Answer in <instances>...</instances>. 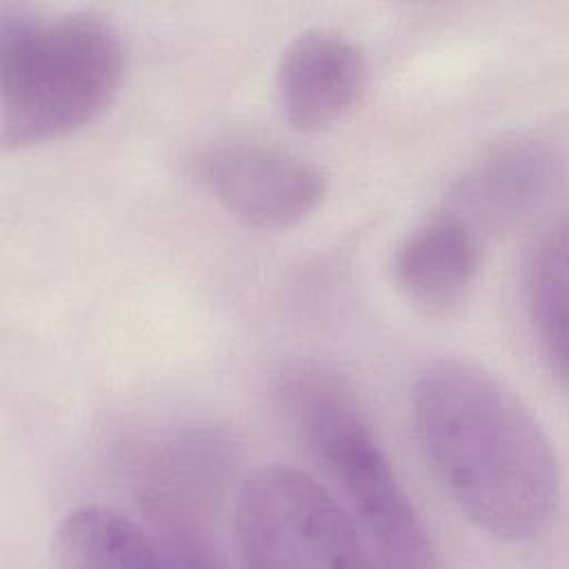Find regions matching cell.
Masks as SVG:
<instances>
[{
	"label": "cell",
	"mask_w": 569,
	"mask_h": 569,
	"mask_svg": "<svg viewBox=\"0 0 569 569\" xmlns=\"http://www.w3.org/2000/svg\"><path fill=\"white\" fill-rule=\"evenodd\" d=\"M411 422L433 476L480 531L531 542L551 527L562 498L556 449L491 371L456 358L429 365L411 391Z\"/></svg>",
	"instance_id": "cell-1"
},
{
	"label": "cell",
	"mask_w": 569,
	"mask_h": 569,
	"mask_svg": "<svg viewBox=\"0 0 569 569\" xmlns=\"http://www.w3.org/2000/svg\"><path fill=\"white\" fill-rule=\"evenodd\" d=\"M127 73L120 29L100 11L0 9V140L29 149L96 122Z\"/></svg>",
	"instance_id": "cell-2"
},
{
	"label": "cell",
	"mask_w": 569,
	"mask_h": 569,
	"mask_svg": "<svg viewBox=\"0 0 569 569\" xmlns=\"http://www.w3.org/2000/svg\"><path fill=\"white\" fill-rule=\"evenodd\" d=\"M289 405L311 451L347 498L376 562L402 569L440 565L425 520L353 398L338 382L309 373L291 380Z\"/></svg>",
	"instance_id": "cell-3"
},
{
	"label": "cell",
	"mask_w": 569,
	"mask_h": 569,
	"mask_svg": "<svg viewBox=\"0 0 569 569\" xmlns=\"http://www.w3.org/2000/svg\"><path fill=\"white\" fill-rule=\"evenodd\" d=\"M233 538L247 567L333 569L378 565L349 509L287 465L251 471L233 502Z\"/></svg>",
	"instance_id": "cell-4"
},
{
	"label": "cell",
	"mask_w": 569,
	"mask_h": 569,
	"mask_svg": "<svg viewBox=\"0 0 569 569\" xmlns=\"http://www.w3.org/2000/svg\"><path fill=\"white\" fill-rule=\"evenodd\" d=\"M200 184L236 220L262 231L291 229L325 200L329 182L311 160L262 142L209 147L196 164Z\"/></svg>",
	"instance_id": "cell-5"
},
{
	"label": "cell",
	"mask_w": 569,
	"mask_h": 569,
	"mask_svg": "<svg viewBox=\"0 0 569 569\" xmlns=\"http://www.w3.org/2000/svg\"><path fill=\"white\" fill-rule=\"evenodd\" d=\"M562 158L540 138H513L480 156L453 182L445 207L460 213L482 238L531 218L553 196Z\"/></svg>",
	"instance_id": "cell-6"
},
{
	"label": "cell",
	"mask_w": 569,
	"mask_h": 569,
	"mask_svg": "<svg viewBox=\"0 0 569 569\" xmlns=\"http://www.w3.org/2000/svg\"><path fill=\"white\" fill-rule=\"evenodd\" d=\"M367 84V56L347 33L313 27L280 53L276 89L282 118L298 133H318L342 120Z\"/></svg>",
	"instance_id": "cell-7"
},
{
	"label": "cell",
	"mask_w": 569,
	"mask_h": 569,
	"mask_svg": "<svg viewBox=\"0 0 569 569\" xmlns=\"http://www.w3.org/2000/svg\"><path fill=\"white\" fill-rule=\"evenodd\" d=\"M482 262V236L453 209L418 222L393 253V282L418 311L449 316L469 296Z\"/></svg>",
	"instance_id": "cell-8"
},
{
	"label": "cell",
	"mask_w": 569,
	"mask_h": 569,
	"mask_svg": "<svg viewBox=\"0 0 569 569\" xmlns=\"http://www.w3.org/2000/svg\"><path fill=\"white\" fill-rule=\"evenodd\" d=\"M51 562L62 569L187 567L162 533L102 505L76 507L58 522Z\"/></svg>",
	"instance_id": "cell-9"
},
{
	"label": "cell",
	"mask_w": 569,
	"mask_h": 569,
	"mask_svg": "<svg viewBox=\"0 0 569 569\" xmlns=\"http://www.w3.org/2000/svg\"><path fill=\"white\" fill-rule=\"evenodd\" d=\"M525 309L549 373L567 378V224L553 222L529 249L522 278Z\"/></svg>",
	"instance_id": "cell-10"
}]
</instances>
